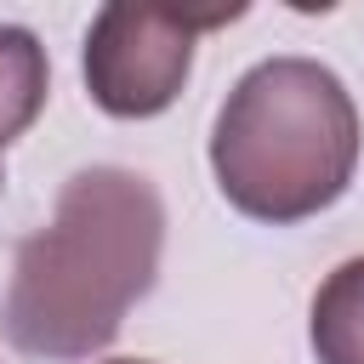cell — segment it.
Masks as SVG:
<instances>
[{"instance_id": "cell-5", "label": "cell", "mask_w": 364, "mask_h": 364, "mask_svg": "<svg viewBox=\"0 0 364 364\" xmlns=\"http://www.w3.org/2000/svg\"><path fill=\"white\" fill-rule=\"evenodd\" d=\"M46 85H51L46 46H40L28 28L0 23V148L17 142V136L40 119V108H46Z\"/></svg>"}, {"instance_id": "cell-6", "label": "cell", "mask_w": 364, "mask_h": 364, "mask_svg": "<svg viewBox=\"0 0 364 364\" xmlns=\"http://www.w3.org/2000/svg\"><path fill=\"white\" fill-rule=\"evenodd\" d=\"M108 364H148V358H108Z\"/></svg>"}, {"instance_id": "cell-4", "label": "cell", "mask_w": 364, "mask_h": 364, "mask_svg": "<svg viewBox=\"0 0 364 364\" xmlns=\"http://www.w3.org/2000/svg\"><path fill=\"white\" fill-rule=\"evenodd\" d=\"M307 336L318 364H364V256L341 262L318 284Z\"/></svg>"}, {"instance_id": "cell-2", "label": "cell", "mask_w": 364, "mask_h": 364, "mask_svg": "<svg viewBox=\"0 0 364 364\" xmlns=\"http://www.w3.org/2000/svg\"><path fill=\"white\" fill-rule=\"evenodd\" d=\"M358 108L336 68L267 57L216 108L210 171L222 199L250 222H307L330 210L358 165Z\"/></svg>"}, {"instance_id": "cell-7", "label": "cell", "mask_w": 364, "mask_h": 364, "mask_svg": "<svg viewBox=\"0 0 364 364\" xmlns=\"http://www.w3.org/2000/svg\"><path fill=\"white\" fill-rule=\"evenodd\" d=\"M0 182H6V176H0Z\"/></svg>"}, {"instance_id": "cell-1", "label": "cell", "mask_w": 364, "mask_h": 364, "mask_svg": "<svg viewBox=\"0 0 364 364\" xmlns=\"http://www.w3.org/2000/svg\"><path fill=\"white\" fill-rule=\"evenodd\" d=\"M165 250V199L142 171L85 165L63 182L57 210L34 228L6 279L0 330L17 353L80 364L102 353L131 301L154 290Z\"/></svg>"}, {"instance_id": "cell-3", "label": "cell", "mask_w": 364, "mask_h": 364, "mask_svg": "<svg viewBox=\"0 0 364 364\" xmlns=\"http://www.w3.org/2000/svg\"><path fill=\"white\" fill-rule=\"evenodd\" d=\"M245 17V6L182 11V6H131L114 0L91 17L85 34V91L114 119L165 114L193 68V40Z\"/></svg>"}]
</instances>
